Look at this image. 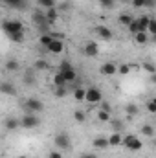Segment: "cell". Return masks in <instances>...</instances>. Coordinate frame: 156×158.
<instances>
[{"label":"cell","instance_id":"18","mask_svg":"<svg viewBox=\"0 0 156 158\" xmlns=\"http://www.w3.org/2000/svg\"><path fill=\"white\" fill-rule=\"evenodd\" d=\"M149 19H151L149 15H142V17H138V19H136V22H138V30H140V31H145V30H147Z\"/></svg>","mask_w":156,"mask_h":158},{"label":"cell","instance_id":"50","mask_svg":"<svg viewBox=\"0 0 156 158\" xmlns=\"http://www.w3.org/2000/svg\"><path fill=\"white\" fill-rule=\"evenodd\" d=\"M2 2H6V0H2Z\"/></svg>","mask_w":156,"mask_h":158},{"label":"cell","instance_id":"43","mask_svg":"<svg viewBox=\"0 0 156 158\" xmlns=\"http://www.w3.org/2000/svg\"><path fill=\"white\" fill-rule=\"evenodd\" d=\"M50 35H51V39L64 40V33H61V31H50Z\"/></svg>","mask_w":156,"mask_h":158},{"label":"cell","instance_id":"37","mask_svg":"<svg viewBox=\"0 0 156 158\" xmlns=\"http://www.w3.org/2000/svg\"><path fill=\"white\" fill-rule=\"evenodd\" d=\"M74 66H72V63L68 61V59H64V61H61V64H59V72H66V70H72Z\"/></svg>","mask_w":156,"mask_h":158},{"label":"cell","instance_id":"29","mask_svg":"<svg viewBox=\"0 0 156 158\" xmlns=\"http://www.w3.org/2000/svg\"><path fill=\"white\" fill-rule=\"evenodd\" d=\"M37 4H39V7H42V9L57 7V2H55V0H37Z\"/></svg>","mask_w":156,"mask_h":158},{"label":"cell","instance_id":"9","mask_svg":"<svg viewBox=\"0 0 156 158\" xmlns=\"http://www.w3.org/2000/svg\"><path fill=\"white\" fill-rule=\"evenodd\" d=\"M0 94H4V96H17V86L11 81H0Z\"/></svg>","mask_w":156,"mask_h":158},{"label":"cell","instance_id":"44","mask_svg":"<svg viewBox=\"0 0 156 158\" xmlns=\"http://www.w3.org/2000/svg\"><path fill=\"white\" fill-rule=\"evenodd\" d=\"M147 110H149L151 114H154V112H156V101H154V99H151V101L147 103Z\"/></svg>","mask_w":156,"mask_h":158},{"label":"cell","instance_id":"19","mask_svg":"<svg viewBox=\"0 0 156 158\" xmlns=\"http://www.w3.org/2000/svg\"><path fill=\"white\" fill-rule=\"evenodd\" d=\"M121 134L119 132H112L109 138H107V142H109V145H112V147H116V145H121Z\"/></svg>","mask_w":156,"mask_h":158},{"label":"cell","instance_id":"35","mask_svg":"<svg viewBox=\"0 0 156 158\" xmlns=\"http://www.w3.org/2000/svg\"><path fill=\"white\" fill-rule=\"evenodd\" d=\"M110 127H112V131L114 132H119L121 131V127H123V123H121V119H114V118H110Z\"/></svg>","mask_w":156,"mask_h":158},{"label":"cell","instance_id":"48","mask_svg":"<svg viewBox=\"0 0 156 158\" xmlns=\"http://www.w3.org/2000/svg\"><path fill=\"white\" fill-rule=\"evenodd\" d=\"M48 158H63V155H61V153H57V151H51V153L48 155Z\"/></svg>","mask_w":156,"mask_h":158},{"label":"cell","instance_id":"4","mask_svg":"<svg viewBox=\"0 0 156 158\" xmlns=\"http://www.w3.org/2000/svg\"><path fill=\"white\" fill-rule=\"evenodd\" d=\"M18 121H20V127H22V129H28V131L37 129L40 125V118L37 114H24Z\"/></svg>","mask_w":156,"mask_h":158},{"label":"cell","instance_id":"47","mask_svg":"<svg viewBox=\"0 0 156 158\" xmlns=\"http://www.w3.org/2000/svg\"><path fill=\"white\" fill-rule=\"evenodd\" d=\"M79 158H97V155L96 153H83Z\"/></svg>","mask_w":156,"mask_h":158},{"label":"cell","instance_id":"6","mask_svg":"<svg viewBox=\"0 0 156 158\" xmlns=\"http://www.w3.org/2000/svg\"><path fill=\"white\" fill-rule=\"evenodd\" d=\"M2 30L6 31V35H9V33H17V31H24V26L20 20H4Z\"/></svg>","mask_w":156,"mask_h":158},{"label":"cell","instance_id":"3","mask_svg":"<svg viewBox=\"0 0 156 158\" xmlns=\"http://www.w3.org/2000/svg\"><path fill=\"white\" fill-rule=\"evenodd\" d=\"M84 101L90 103V105H97V103H101V101H103V94H101V90H99L97 86H90V88H86V90H84Z\"/></svg>","mask_w":156,"mask_h":158},{"label":"cell","instance_id":"2","mask_svg":"<svg viewBox=\"0 0 156 158\" xmlns=\"http://www.w3.org/2000/svg\"><path fill=\"white\" fill-rule=\"evenodd\" d=\"M22 107H24L26 114H37V112H42V110H44V103L40 101L39 98H30V99H26Z\"/></svg>","mask_w":156,"mask_h":158},{"label":"cell","instance_id":"42","mask_svg":"<svg viewBox=\"0 0 156 158\" xmlns=\"http://www.w3.org/2000/svg\"><path fill=\"white\" fill-rule=\"evenodd\" d=\"M37 30H39L40 35H46V33H50L51 30H50V24H44V26H37Z\"/></svg>","mask_w":156,"mask_h":158},{"label":"cell","instance_id":"27","mask_svg":"<svg viewBox=\"0 0 156 158\" xmlns=\"http://www.w3.org/2000/svg\"><path fill=\"white\" fill-rule=\"evenodd\" d=\"M142 134L147 136V138H153V136H154V129H153V125H151V123L142 125Z\"/></svg>","mask_w":156,"mask_h":158},{"label":"cell","instance_id":"26","mask_svg":"<svg viewBox=\"0 0 156 158\" xmlns=\"http://www.w3.org/2000/svg\"><path fill=\"white\" fill-rule=\"evenodd\" d=\"M7 39L11 40V42H17V44H20V42H24V31H17V33H9V35H7Z\"/></svg>","mask_w":156,"mask_h":158},{"label":"cell","instance_id":"1","mask_svg":"<svg viewBox=\"0 0 156 158\" xmlns=\"http://www.w3.org/2000/svg\"><path fill=\"white\" fill-rule=\"evenodd\" d=\"M121 145H125L129 151H142V147H143L142 140H140L136 134H127V136H123V138H121Z\"/></svg>","mask_w":156,"mask_h":158},{"label":"cell","instance_id":"8","mask_svg":"<svg viewBox=\"0 0 156 158\" xmlns=\"http://www.w3.org/2000/svg\"><path fill=\"white\" fill-rule=\"evenodd\" d=\"M83 53H84L86 57H97V53H99V46H97V42H94V40L86 42V44L83 46Z\"/></svg>","mask_w":156,"mask_h":158},{"label":"cell","instance_id":"28","mask_svg":"<svg viewBox=\"0 0 156 158\" xmlns=\"http://www.w3.org/2000/svg\"><path fill=\"white\" fill-rule=\"evenodd\" d=\"M84 90L86 88H83V86H77V88H74V99L76 101H84Z\"/></svg>","mask_w":156,"mask_h":158},{"label":"cell","instance_id":"7","mask_svg":"<svg viewBox=\"0 0 156 158\" xmlns=\"http://www.w3.org/2000/svg\"><path fill=\"white\" fill-rule=\"evenodd\" d=\"M99 72H101V76H109V77H112V76L117 72V64L116 63H112V61H107V63L101 64Z\"/></svg>","mask_w":156,"mask_h":158},{"label":"cell","instance_id":"33","mask_svg":"<svg viewBox=\"0 0 156 158\" xmlns=\"http://www.w3.org/2000/svg\"><path fill=\"white\" fill-rule=\"evenodd\" d=\"M110 118H112V116H110V112H105V110H101V109L97 110V119H99V121L109 123V121H110Z\"/></svg>","mask_w":156,"mask_h":158},{"label":"cell","instance_id":"16","mask_svg":"<svg viewBox=\"0 0 156 158\" xmlns=\"http://www.w3.org/2000/svg\"><path fill=\"white\" fill-rule=\"evenodd\" d=\"M4 127H6L7 131H15V129L20 127V121H18L17 118H7L6 121H4Z\"/></svg>","mask_w":156,"mask_h":158},{"label":"cell","instance_id":"5","mask_svg":"<svg viewBox=\"0 0 156 158\" xmlns=\"http://www.w3.org/2000/svg\"><path fill=\"white\" fill-rule=\"evenodd\" d=\"M53 143H55V145H57V149H61V151H68V149L72 147L70 136H68L66 132H59V134H55Z\"/></svg>","mask_w":156,"mask_h":158},{"label":"cell","instance_id":"11","mask_svg":"<svg viewBox=\"0 0 156 158\" xmlns=\"http://www.w3.org/2000/svg\"><path fill=\"white\" fill-rule=\"evenodd\" d=\"M96 35L103 40H112V37H114L112 35V30L107 28V26H96Z\"/></svg>","mask_w":156,"mask_h":158},{"label":"cell","instance_id":"39","mask_svg":"<svg viewBox=\"0 0 156 158\" xmlns=\"http://www.w3.org/2000/svg\"><path fill=\"white\" fill-rule=\"evenodd\" d=\"M130 70H132V68H130V64H119V66H117V72H119L121 76H129V74H130Z\"/></svg>","mask_w":156,"mask_h":158},{"label":"cell","instance_id":"20","mask_svg":"<svg viewBox=\"0 0 156 158\" xmlns=\"http://www.w3.org/2000/svg\"><path fill=\"white\" fill-rule=\"evenodd\" d=\"M156 4V0H132V6L134 7H153Z\"/></svg>","mask_w":156,"mask_h":158},{"label":"cell","instance_id":"25","mask_svg":"<svg viewBox=\"0 0 156 158\" xmlns=\"http://www.w3.org/2000/svg\"><path fill=\"white\" fill-rule=\"evenodd\" d=\"M61 74H63V77H64V81H66V85H70L72 81L77 79V74H76L74 68H72V70H66V72H61Z\"/></svg>","mask_w":156,"mask_h":158},{"label":"cell","instance_id":"31","mask_svg":"<svg viewBox=\"0 0 156 158\" xmlns=\"http://www.w3.org/2000/svg\"><path fill=\"white\" fill-rule=\"evenodd\" d=\"M74 119H76L77 123H84V121H86V112H84L83 109H77V110L74 112Z\"/></svg>","mask_w":156,"mask_h":158},{"label":"cell","instance_id":"21","mask_svg":"<svg viewBox=\"0 0 156 158\" xmlns=\"http://www.w3.org/2000/svg\"><path fill=\"white\" fill-rule=\"evenodd\" d=\"M18 68H20V63L17 59H7L6 61V70L7 72H17Z\"/></svg>","mask_w":156,"mask_h":158},{"label":"cell","instance_id":"45","mask_svg":"<svg viewBox=\"0 0 156 158\" xmlns=\"http://www.w3.org/2000/svg\"><path fill=\"white\" fill-rule=\"evenodd\" d=\"M101 110H105V112H112V107H110V103H107V101H101Z\"/></svg>","mask_w":156,"mask_h":158},{"label":"cell","instance_id":"38","mask_svg":"<svg viewBox=\"0 0 156 158\" xmlns=\"http://www.w3.org/2000/svg\"><path fill=\"white\" fill-rule=\"evenodd\" d=\"M125 110H127V114H129V116H136V114H138V105L129 103V105L125 107Z\"/></svg>","mask_w":156,"mask_h":158},{"label":"cell","instance_id":"32","mask_svg":"<svg viewBox=\"0 0 156 158\" xmlns=\"http://www.w3.org/2000/svg\"><path fill=\"white\" fill-rule=\"evenodd\" d=\"M53 85H55V86H66V81H64V77H63L61 72H57V74L53 76Z\"/></svg>","mask_w":156,"mask_h":158},{"label":"cell","instance_id":"12","mask_svg":"<svg viewBox=\"0 0 156 158\" xmlns=\"http://www.w3.org/2000/svg\"><path fill=\"white\" fill-rule=\"evenodd\" d=\"M44 15H46V20H48V24L51 26V24H55V22H57V19H59V9H57V7L44 9Z\"/></svg>","mask_w":156,"mask_h":158},{"label":"cell","instance_id":"30","mask_svg":"<svg viewBox=\"0 0 156 158\" xmlns=\"http://www.w3.org/2000/svg\"><path fill=\"white\" fill-rule=\"evenodd\" d=\"M55 98H59V99H63L64 96H68V85L66 86H55Z\"/></svg>","mask_w":156,"mask_h":158},{"label":"cell","instance_id":"22","mask_svg":"<svg viewBox=\"0 0 156 158\" xmlns=\"http://www.w3.org/2000/svg\"><path fill=\"white\" fill-rule=\"evenodd\" d=\"M6 4H7L9 7H15V9H24V7L28 6L26 0H6Z\"/></svg>","mask_w":156,"mask_h":158},{"label":"cell","instance_id":"13","mask_svg":"<svg viewBox=\"0 0 156 158\" xmlns=\"http://www.w3.org/2000/svg\"><path fill=\"white\" fill-rule=\"evenodd\" d=\"M92 145H94L96 149H107V147H109V142H107L105 136H96V138L92 140Z\"/></svg>","mask_w":156,"mask_h":158},{"label":"cell","instance_id":"49","mask_svg":"<svg viewBox=\"0 0 156 158\" xmlns=\"http://www.w3.org/2000/svg\"><path fill=\"white\" fill-rule=\"evenodd\" d=\"M17 158H28V156L26 155H20V156H17Z\"/></svg>","mask_w":156,"mask_h":158},{"label":"cell","instance_id":"24","mask_svg":"<svg viewBox=\"0 0 156 158\" xmlns=\"http://www.w3.org/2000/svg\"><path fill=\"white\" fill-rule=\"evenodd\" d=\"M22 81H24V85H30V86L35 85V70H33V68L28 70V72L24 74V79H22Z\"/></svg>","mask_w":156,"mask_h":158},{"label":"cell","instance_id":"10","mask_svg":"<svg viewBox=\"0 0 156 158\" xmlns=\"http://www.w3.org/2000/svg\"><path fill=\"white\" fill-rule=\"evenodd\" d=\"M63 50H64V40H57L53 39L48 46H46V52H50V53H63Z\"/></svg>","mask_w":156,"mask_h":158},{"label":"cell","instance_id":"46","mask_svg":"<svg viewBox=\"0 0 156 158\" xmlns=\"http://www.w3.org/2000/svg\"><path fill=\"white\" fill-rule=\"evenodd\" d=\"M70 7H72V6H70V2H63L57 9H61V11H70Z\"/></svg>","mask_w":156,"mask_h":158},{"label":"cell","instance_id":"40","mask_svg":"<svg viewBox=\"0 0 156 158\" xmlns=\"http://www.w3.org/2000/svg\"><path fill=\"white\" fill-rule=\"evenodd\" d=\"M127 30H129V31H130L132 35H136V33L140 31V30H138V22H136V19H134V20H132V22H130V24L127 26Z\"/></svg>","mask_w":156,"mask_h":158},{"label":"cell","instance_id":"34","mask_svg":"<svg viewBox=\"0 0 156 158\" xmlns=\"http://www.w3.org/2000/svg\"><path fill=\"white\" fill-rule=\"evenodd\" d=\"M99 6L103 9H114L116 7V0H99Z\"/></svg>","mask_w":156,"mask_h":158},{"label":"cell","instance_id":"14","mask_svg":"<svg viewBox=\"0 0 156 158\" xmlns=\"http://www.w3.org/2000/svg\"><path fill=\"white\" fill-rule=\"evenodd\" d=\"M33 22H35V26H44V24H48V20H46V15L42 13V11H33Z\"/></svg>","mask_w":156,"mask_h":158},{"label":"cell","instance_id":"41","mask_svg":"<svg viewBox=\"0 0 156 158\" xmlns=\"http://www.w3.org/2000/svg\"><path fill=\"white\" fill-rule=\"evenodd\" d=\"M142 66H143V68H145V70H147L151 76H154V74H156V66L153 64V63H143Z\"/></svg>","mask_w":156,"mask_h":158},{"label":"cell","instance_id":"15","mask_svg":"<svg viewBox=\"0 0 156 158\" xmlns=\"http://www.w3.org/2000/svg\"><path fill=\"white\" fill-rule=\"evenodd\" d=\"M48 68H50V64H48L46 59H37V61L33 63V70H35V72H44V70H48Z\"/></svg>","mask_w":156,"mask_h":158},{"label":"cell","instance_id":"17","mask_svg":"<svg viewBox=\"0 0 156 158\" xmlns=\"http://www.w3.org/2000/svg\"><path fill=\"white\" fill-rule=\"evenodd\" d=\"M132 20H134V17H132L130 13H121V15L117 17V22H119L121 26H125V28H127V26H129Z\"/></svg>","mask_w":156,"mask_h":158},{"label":"cell","instance_id":"23","mask_svg":"<svg viewBox=\"0 0 156 158\" xmlns=\"http://www.w3.org/2000/svg\"><path fill=\"white\" fill-rule=\"evenodd\" d=\"M149 39H151V37H149L145 31H138V33L134 35V40H136V44H142V46H143V44H147V42H149Z\"/></svg>","mask_w":156,"mask_h":158},{"label":"cell","instance_id":"36","mask_svg":"<svg viewBox=\"0 0 156 158\" xmlns=\"http://www.w3.org/2000/svg\"><path fill=\"white\" fill-rule=\"evenodd\" d=\"M51 40H53V39H51V35H50V33H46V35H40V39H39L40 48H46V46H48Z\"/></svg>","mask_w":156,"mask_h":158}]
</instances>
